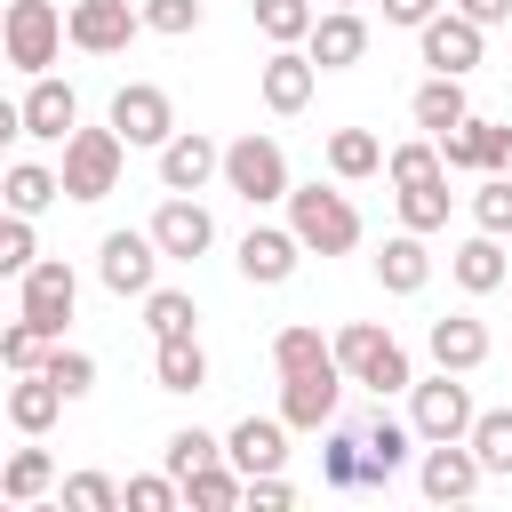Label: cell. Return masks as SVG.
I'll return each mask as SVG.
<instances>
[{
    "label": "cell",
    "mask_w": 512,
    "mask_h": 512,
    "mask_svg": "<svg viewBox=\"0 0 512 512\" xmlns=\"http://www.w3.org/2000/svg\"><path fill=\"white\" fill-rule=\"evenodd\" d=\"M400 224H408V232H440V224H448V176L400 184Z\"/></svg>",
    "instance_id": "8d00e7d4"
},
{
    "label": "cell",
    "mask_w": 512,
    "mask_h": 512,
    "mask_svg": "<svg viewBox=\"0 0 512 512\" xmlns=\"http://www.w3.org/2000/svg\"><path fill=\"white\" fill-rule=\"evenodd\" d=\"M48 344H56V336H48V328H32L24 312H16V320H0V368H8V376L40 368V360H48Z\"/></svg>",
    "instance_id": "f35d334b"
},
{
    "label": "cell",
    "mask_w": 512,
    "mask_h": 512,
    "mask_svg": "<svg viewBox=\"0 0 512 512\" xmlns=\"http://www.w3.org/2000/svg\"><path fill=\"white\" fill-rule=\"evenodd\" d=\"M376 280H384V296H416L424 280H432V248H424V232H392L384 240V256H376Z\"/></svg>",
    "instance_id": "cb8c5ba5"
},
{
    "label": "cell",
    "mask_w": 512,
    "mask_h": 512,
    "mask_svg": "<svg viewBox=\"0 0 512 512\" xmlns=\"http://www.w3.org/2000/svg\"><path fill=\"white\" fill-rule=\"evenodd\" d=\"M0 48L16 72H48L56 48H64V8L56 0H8L0 8Z\"/></svg>",
    "instance_id": "5b68a950"
},
{
    "label": "cell",
    "mask_w": 512,
    "mask_h": 512,
    "mask_svg": "<svg viewBox=\"0 0 512 512\" xmlns=\"http://www.w3.org/2000/svg\"><path fill=\"white\" fill-rule=\"evenodd\" d=\"M288 232L304 240V256H352L360 248V208L336 184H288Z\"/></svg>",
    "instance_id": "6da1fadb"
},
{
    "label": "cell",
    "mask_w": 512,
    "mask_h": 512,
    "mask_svg": "<svg viewBox=\"0 0 512 512\" xmlns=\"http://www.w3.org/2000/svg\"><path fill=\"white\" fill-rule=\"evenodd\" d=\"M120 160H128V144H120V128L104 120V128H72L64 136V200H104V192H120Z\"/></svg>",
    "instance_id": "3957f363"
},
{
    "label": "cell",
    "mask_w": 512,
    "mask_h": 512,
    "mask_svg": "<svg viewBox=\"0 0 512 512\" xmlns=\"http://www.w3.org/2000/svg\"><path fill=\"white\" fill-rule=\"evenodd\" d=\"M448 8H456V16H472V24H480V32H488V24H504V16H512V0H448Z\"/></svg>",
    "instance_id": "816d5d0a"
},
{
    "label": "cell",
    "mask_w": 512,
    "mask_h": 512,
    "mask_svg": "<svg viewBox=\"0 0 512 512\" xmlns=\"http://www.w3.org/2000/svg\"><path fill=\"white\" fill-rule=\"evenodd\" d=\"M240 496H248V480H240L232 464H200V472L184 480V504H192V512H232Z\"/></svg>",
    "instance_id": "836d02e7"
},
{
    "label": "cell",
    "mask_w": 512,
    "mask_h": 512,
    "mask_svg": "<svg viewBox=\"0 0 512 512\" xmlns=\"http://www.w3.org/2000/svg\"><path fill=\"white\" fill-rule=\"evenodd\" d=\"M136 32H144L136 0H64V40L80 56H120Z\"/></svg>",
    "instance_id": "52a82bcc"
},
{
    "label": "cell",
    "mask_w": 512,
    "mask_h": 512,
    "mask_svg": "<svg viewBox=\"0 0 512 512\" xmlns=\"http://www.w3.org/2000/svg\"><path fill=\"white\" fill-rule=\"evenodd\" d=\"M464 440H472V456H480V472H512V408H480Z\"/></svg>",
    "instance_id": "e575fe53"
},
{
    "label": "cell",
    "mask_w": 512,
    "mask_h": 512,
    "mask_svg": "<svg viewBox=\"0 0 512 512\" xmlns=\"http://www.w3.org/2000/svg\"><path fill=\"white\" fill-rule=\"evenodd\" d=\"M224 192L232 200H248V208H272V200H288V152L272 144V136H232L224 144Z\"/></svg>",
    "instance_id": "277c9868"
},
{
    "label": "cell",
    "mask_w": 512,
    "mask_h": 512,
    "mask_svg": "<svg viewBox=\"0 0 512 512\" xmlns=\"http://www.w3.org/2000/svg\"><path fill=\"white\" fill-rule=\"evenodd\" d=\"M200 464H224V440H216V432H200V424L168 432V448H160V472H176V488H184Z\"/></svg>",
    "instance_id": "1f68e13d"
},
{
    "label": "cell",
    "mask_w": 512,
    "mask_h": 512,
    "mask_svg": "<svg viewBox=\"0 0 512 512\" xmlns=\"http://www.w3.org/2000/svg\"><path fill=\"white\" fill-rule=\"evenodd\" d=\"M336 360V344H320V328H304V320H288L280 336H272V368L280 376H296V368H328Z\"/></svg>",
    "instance_id": "d6a6232c"
},
{
    "label": "cell",
    "mask_w": 512,
    "mask_h": 512,
    "mask_svg": "<svg viewBox=\"0 0 512 512\" xmlns=\"http://www.w3.org/2000/svg\"><path fill=\"white\" fill-rule=\"evenodd\" d=\"M304 56H312L320 72H352V64L368 56V24H360V8H328V16H312Z\"/></svg>",
    "instance_id": "2e32d148"
},
{
    "label": "cell",
    "mask_w": 512,
    "mask_h": 512,
    "mask_svg": "<svg viewBox=\"0 0 512 512\" xmlns=\"http://www.w3.org/2000/svg\"><path fill=\"white\" fill-rule=\"evenodd\" d=\"M80 128V96H72V80H56V72H32V88H24V136H40V144H64Z\"/></svg>",
    "instance_id": "ac0fdd59"
},
{
    "label": "cell",
    "mask_w": 512,
    "mask_h": 512,
    "mask_svg": "<svg viewBox=\"0 0 512 512\" xmlns=\"http://www.w3.org/2000/svg\"><path fill=\"white\" fill-rule=\"evenodd\" d=\"M448 272H456V288H464V296H496V288L512 280V264H504V240H496V232L456 240V248H448Z\"/></svg>",
    "instance_id": "7402d4cb"
},
{
    "label": "cell",
    "mask_w": 512,
    "mask_h": 512,
    "mask_svg": "<svg viewBox=\"0 0 512 512\" xmlns=\"http://www.w3.org/2000/svg\"><path fill=\"white\" fill-rule=\"evenodd\" d=\"M64 504H72V512H112V504H120V480H104V472H72V480H64Z\"/></svg>",
    "instance_id": "f6af8a7d"
},
{
    "label": "cell",
    "mask_w": 512,
    "mask_h": 512,
    "mask_svg": "<svg viewBox=\"0 0 512 512\" xmlns=\"http://www.w3.org/2000/svg\"><path fill=\"white\" fill-rule=\"evenodd\" d=\"M336 400H344V368H336V360L280 376V424H288V432H328V424H336Z\"/></svg>",
    "instance_id": "30bf717a"
},
{
    "label": "cell",
    "mask_w": 512,
    "mask_h": 512,
    "mask_svg": "<svg viewBox=\"0 0 512 512\" xmlns=\"http://www.w3.org/2000/svg\"><path fill=\"white\" fill-rule=\"evenodd\" d=\"M416 480H424V496H432V504H464L488 472H480L472 440H424V472H416Z\"/></svg>",
    "instance_id": "9a60e30c"
},
{
    "label": "cell",
    "mask_w": 512,
    "mask_h": 512,
    "mask_svg": "<svg viewBox=\"0 0 512 512\" xmlns=\"http://www.w3.org/2000/svg\"><path fill=\"white\" fill-rule=\"evenodd\" d=\"M208 176H224V144L200 136V128H176L160 144V192H200Z\"/></svg>",
    "instance_id": "5bb4252c"
},
{
    "label": "cell",
    "mask_w": 512,
    "mask_h": 512,
    "mask_svg": "<svg viewBox=\"0 0 512 512\" xmlns=\"http://www.w3.org/2000/svg\"><path fill=\"white\" fill-rule=\"evenodd\" d=\"M152 240H160V256L168 264H192V256H208L216 248V216L192 200V192H168L160 208H152V224H144Z\"/></svg>",
    "instance_id": "7c38bea8"
},
{
    "label": "cell",
    "mask_w": 512,
    "mask_h": 512,
    "mask_svg": "<svg viewBox=\"0 0 512 512\" xmlns=\"http://www.w3.org/2000/svg\"><path fill=\"white\" fill-rule=\"evenodd\" d=\"M248 16H256V32L272 40V48H304V32H312V0H248Z\"/></svg>",
    "instance_id": "4dcf8cb0"
},
{
    "label": "cell",
    "mask_w": 512,
    "mask_h": 512,
    "mask_svg": "<svg viewBox=\"0 0 512 512\" xmlns=\"http://www.w3.org/2000/svg\"><path fill=\"white\" fill-rule=\"evenodd\" d=\"M16 136H24V104H16V96H0V144H16Z\"/></svg>",
    "instance_id": "f5cc1de1"
},
{
    "label": "cell",
    "mask_w": 512,
    "mask_h": 512,
    "mask_svg": "<svg viewBox=\"0 0 512 512\" xmlns=\"http://www.w3.org/2000/svg\"><path fill=\"white\" fill-rule=\"evenodd\" d=\"M440 160H448V168H480V128H472V112L440 136Z\"/></svg>",
    "instance_id": "7dc6e473"
},
{
    "label": "cell",
    "mask_w": 512,
    "mask_h": 512,
    "mask_svg": "<svg viewBox=\"0 0 512 512\" xmlns=\"http://www.w3.org/2000/svg\"><path fill=\"white\" fill-rule=\"evenodd\" d=\"M408 440H416V424H400V416H368L360 424V488H384L400 464H408Z\"/></svg>",
    "instance_id": "44dd1931"
},
{
    "label": "cell",
    "mask_w": 512,
    "mask_h": 512,
    "mask_svg": "<svg viewBox=\"0 0 512 512\" xmlns=\"http://www.w3.org/2000/svg\"><path fill=\"white\" fill-rule=\"evenodd\" d=\"M384 176H392V192H400V184H424V176H448V160H440V136L392 144V152H384Z\"/></svg>",
    "instance_id": "d590c367"
},
{
    "label": "cell",
    "mask_w": 512,
    "mask_h": 512,
    "mask_svg": "<svg viewBox=\"0 0 512 512\" xmlns=\"http://www.w3.org/2000/svg\"><path fill=\"white\" fill-rule=\"evenodd\" d=\"M448 0H384V24H400V32H416V24H432Z\"/></svg>",
    "instance_id": "f907efd6"
},
{
    "label": "cell",
    "mask_w": 512,
    "mask_h": 512,
    "mask_svg": "<svg viewBox=\"0 0 512 512\" xmlns=\"http://www.w3.org/2000/svg\"><path fill=\"white\" fill-rule=\"evenodd\" d=\"M320 480L328 488H360V432H320Z\"/></svg>",
    "instance_id": "ab89813d"
},
{
    "label": "cell",
    "mask_w": 512,
    "mask_h": 512,
    "mask_svg": "<svg viewBox=\"0 0 512 512\" xmlns=\"http://www.w3.org/2000/svg\"><path fill=\"white\" fill-rule=\"evenodd\" d=\"M256 88H264V104H272V112H304V104H312V88H320V64H312L304 48H272V56L256 64Z\"/></svg>",
    "instance_id": "ffe728a7"
},
{
    "label": "cell",
    "mask_w": 512,
    "mask_h": 512,
    "mask_svg": "<svg viewBox=\"0 0 512 512\" xmlns=\"http://www.w3.org/2000/svg\"><path fill=\"white\" fill-rule=\"evenodd\" d=\"M56 488V456L48 448H16V456H0V496L8 504H40Z\"/></svg>",
    "instance_id": "f1b7e54d"
},
{
    "label": "cell",
    "mask_w": 512,
    "mask_h": 512,
    "mask_svg": "<svg viewBox=\"0 0 512 512\" xmlns=\"http://www.w3.org/2000/svg\"><path fill=\"white\" fill-rule=\"evenodd\" d=\"M152 376H160V392H200L208 384L200 336H152Z\"/></svg>",
    "instance_id": "4316f807"
},
{
    "label": "cell",
    "mask_w": 512,
    "mask_h": 512,
    "mask_svg": "<svg viewBox=\"0 0 512 512\" xmlns=\"http://www.w3.org/2000/svg\"><path fill=\"white\" fill-rule=\"evenodd\" d=\"M192 320H200L192 288H144V328L152 336H192Z\"/></svg>",
    "instance_id": "74e56055"
},
{
    "label": "cell",
    "mask_w": 512,
    "mask_h": 512,
    "mask_svg": "<svg viewBox=\"0 0 512 512\" xmlns=\"http://www.w3.org/2000/svg\"><path fill=\"white\" fill-rule=\"evenodd\" d=\"M32 256H40L32 216H0V280H24V272H32Z\"/></svg>",
    "instance_id": "7bdbcfd3"
},
{
    "label": "cell",
    "mask_w": 512,
    "mask_h": 512,
    "mask_svg": "<svg viewBox=\"0 0 512 512\" xmlns=\"http://www.w3.org/2000/svg\"><path fill=\"white\" fill-rule=\"evenodd\" d=\"M0 200H8V216H48V208L64 200V176L40 168V160H16V168L0 176Z\"/></svg>",
    "instance_id": "484cf974"
},
{
    "label": "cell",
    "mask_w": 512,
    "mask_h": 512,
    "mask_svg": "<svg viewBox=\"0 0 512 512\" xmlns=\"http://www.w3.org/2000/svg\"><path fill=\"white\" fill-rule=\"evenodd\" d=\"M136 16H144V32H160V40L200 32V0H136Z\"/></svg>",
    "instance_id": "b9f144b4"
},
{
    "label": "cell",
    "mask_w": 512,
    "mask_h": 512,
    "mask_svg": "<svg viewBox=\"0 0 512 512\" xmlns=\"http://www.w3.org/2000/svg\"><path fill=\"white\" fill-rule=\"evenodd\" d=\"M224 464L248 480V472H280L288 464V424L280 416H240L232 432H224Z\"/></svg>",
    "instance_id": "d6986e66"
},
{
    "label": "cell",
    "mask_w": 512,
    "mask_h": 512,
    "mask_svg": "<svg viewBox=\"0 0 512 512\" xmlns=\"http://www.w3.org/2000/svg\"><path fill=\"white\" fill-rule=\"evenodd\" d=\"M336 368H344V384H368L376 400L384 392H408L416 384V368H408V352L376 328V320H344L336 328Z\"/></svg>",
    "instance_id": "7a4b0ae2"
},
{
    "label": "cell",
    "mask_w": 512,
    "mask_h": 512,
    "mask_svg": "<svg viewBox=\"0 0 512 512\" xmlns=\"http://www.w3.org/2000/svg\"><path fill=\"white\" fill-rule=\"evenodd\" d=\"M240 280H256V288H280V280H296V264H304V240L288 232V224H248V240H240Z\"/></svg>",
    "instance_id": "4fadbf2b"
},
{
    "label": "cell",
    "mask_w": 512,
    "mask_h": 512,
    "mask_svg": "<svg viewBox=\"0 0 512 512\" xmlns=\"http://www.w3.org/2000/svg\"><path fill=\"white\" fill-rule=\"evenodd\" d=\"M112 128H120V144H168L176 136V104H168V88H152V80H128V88H112V112H104Z\"/></svg>",
    "instance_id": "8fae6325"
},
{
    "label": "cell",
    "mask_w": 512,
    "mask_h": 512,
    "mask_svg": "<svg viewBox=\"0 0 512 512\" xmlns=\"http://www.w3.org/2000/svg\"><path fill=\"white\" fill-rule=\"evenodd\" d=\"M328 8H360V0H328Z\"/></svg>",
    "instance_id": "db71d44e"
},
{
    "label": "cell",
    "mask_w": 512,
    "mask_h": 512,
    "mask_svg": "<svg viewBox=\"0 0 512 512\" xmlns=\"http://www.w3.org/2000/svg\"><path fill=\"white\" fill-rule=\"evenodd\" d=\"M424 344H432V360H440V368H456V376H472V368L488 360V328H480L472 312L432 320V336H424Z\"/></svg>",
    "instance_id": "d4e9b609"
},
{
    "label": "cell",
    "mask_w": 512,
    "mask_h": 512,
    "mask_svg": "<svg viewBox=\"0 0 512 512\" xmlns=\"http://www.w3.org/2000/svg\"><path fill=\"white\" fill-rule=\"evenodd\" d=\"M40 368H48V376H56V384H64V400H80V392H88V384H96V360H88V352H72V344H64V336H56V344H48V360H40Z\"/></svg>",
    "instance_id": "ee69618b"
},
{
    "label": "cell",
    "mask_w": 512,
    "mask_h": 512,
    "mask_svg": "<svg viewBox=\"0 0 512 512\" xmlns=\"http://www.w3.org/2000/svg\"><path fill=\"white\" fill-rule=\"evenodd\" d=\"M56 416H64V384H56L48 368H24V376L8 384V424H16L24 440H40Z\"/></svg>",
    "instance_id": "603a6c76"
},
{
    "label": "cell",
    "mask_w": 512,
    "mask_h": 512,
    "mask_svg": "<svg viewBox=\"0 0 512 512\" xmlns=\"http://www.w3.org/2000/svg\"><path fill=\"white\" fill-rule=\"evenodd\" d=\"M120 504H136V512H168V504H184V488H176V472H144V480L120 488Z\"/></svg>",
    "instance_id": "bcb514c9"
},
{
    "label": "cell",
    "mask_w": 512,
    "mask_h": 512,
    "mask_svg": "<svg viewBox=\"0 0 512 512\" xmlns=\"http://www.w3.org/2000/svg\"><path fill=\"white\" fill-rule=\"evenodd\" d=\"M376 168H384L376 128H336V136H328V176H336V184H360V176H376Z\"/></svg>",
    "instance_id": "f546056e"
},
{
    "label": "cell",
    "mask_w": 512,
    "mask_h": 512,
    "mask_svg": "<svg viewBox=\"0 0 512 512\" xmlns=\"http://www.w3.org/2000/svg\"><path fill=\"white\" fill-rule=\"evenodd\" d=\"M0 216H8V200H0Z\"/></svg>",
    "instance_id": "11a10c76"
},
{
    "label": "cell",
    "mask_w": 512,
    "mask_h": 512,
    "mask_svg": "<svg viewBox=\"0 0 512 512\" xmlns=\"http://www.w3.org/2000/svg\"><path fill=\"white\" fill-rule=\"evenodd\" d=\"M472 128H480V176L512 168V120H472Z\"/></svg>",
    "instance_id": "c3c4849f"
},
{
    "label": "cell",
    "mask_w": 512,
    "mask_h": 512,
    "mask_svg": "<svg viewBox=\"0 0 512 512\" xmlns=\"http://www.w3.org/2000/svg\"><path fill=\"white\" fill-rule=\"evenodd\" d=\"M416 48H424V64H432V72H456V80H464V72L480 64V24H472V16H456V8H440L432 24H416Z\"/></svg>",
    "instance_id": "e0dca14e"
},
{
    "label": "cell",
    "mask_w": 512,
    "mask_h": 512,
    "mask_svg": "<svg viewBox=\"0 0 512 512\" xmlns=\"http://www.w3.org/2000/svg\"><path fill=\"white\" fill-rule=\"evenodd\" d=\"M472 416H480V408H472V384H464L456 368L408 384V424H416V440H464Z\"/></svg>",
    "instance_id": "8992f818"
},
{
    "label": "cell",
    "mask_w": 512,
    "mask_h": 512,
    "mask_svg": "<svg viewBox=\"0 0 512 512\" xmlns=\"http://www.w3.org/2000/svg\"><path fill=\"white\" fill-rule=\"evenodd\" d=\"M472 224L496 232V240H512V176L504 168H488V184L472 192Z\"/></svg>",
    "instance_id": "60d3db41"
},
{
    "label": "cell",
    "mask_w": 512,
    "mask_h": 512,
    "mask_svg": "<svg viewBox=\"0 0 512 512\" xmlns=\"http://www.w3.org/2000/svg\"><path fill=\"white\" fill-rule=\"evenodd\" d=\"M408 112H416V128H424V136H448L472 104H464V80H456V72H432V80L408 96Z\"/></svg>",
    "instance_id": "83f0119b"
},
{
    "label": "cell",
    "mask_w": 512,
    "mask_h": 512,
    "mask_svg": "<svg viewBox=\"0 0 512 512\" xmlns=\"http://www.w3.org/2000/svg\"><path fill=\"white\" fill-rule=\"evenodd\" d=\"M160 240L152 232H104V248H96V280L112 288V296H144V288H160Z\"/></svg>",
    "instance_id": "9c48e42d"
},
{
    "label": "cell",
    "mask_w": 512,
    "mask_h": 512,
    "mask_svg": "<svg viewBox=\"0 0 512 512\" xmlns=\"http://www.w3.org/2000/svg\"><path fill=\"white\" fill-rule=\"evenodd\" d=\"M240 504H264V512H288V504H296V488H288L280 472H248V496H240Z\"/></svg>",
    "instance_id": "681fc988"
},
{
    "label": "cell",
    "mask_w": 512,
    "mask_h": 512,
    "mask_svg": "<svg viewBox=\"0 0 512 512\" xmlns=\"http://www.w3.org/2000/svg\"><path fill=\"white\" fill-rule=\"evenodd\" d=\"M72 304H80V280H72V264H64V256H32V272L16 280V312H24L32 328H48V336H64V320H72Z\"/></svg>",
    "instance_id": "ba28073f"
}]
</instances>
